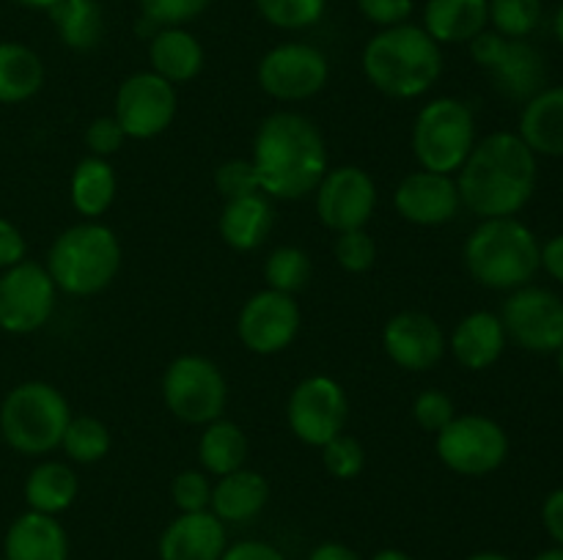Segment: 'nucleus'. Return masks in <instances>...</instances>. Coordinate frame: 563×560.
Returning a JSON list of instances; mask_svg holds the SVG:
<instances>
[{"instance_id": "32", "label": "nucleus", "mask_w": 563, "mask_h": 560, "mask_svg": "<svg viewBox=\"0 0 563 560\" xmlns=\"http://www.w3.org/2000/svg\"><path fill=\"white\" fill-rule=\"evenodd\" d=\"M198 459L207 475L223 478L229 472L242 470L247 461V437L236 423L218 417L203 426L198 439Z\"/></svg>"}, {"instance_id": "14", "label": "nucleus", "mask_w": 563, "mask_h": 560, "mask_svg": "<svg viewBox=\"0 0 563 560\" xmlns=\"http://www.w3.org/2000/svg\"><path fill=\"white\" fill-rule=\"evenodd\" d=\"M330 77L324 53L306 42H284L258 60V86L278 102H302L317 97Z\"/></svg>"}, {"instance_id": "55", "label": "nucleus", "mask_w": 563, "mask_h": 560, "mask_svg": "<svg viewBox=\"0 0 563 560\" xmlns=\"http://www.w3.org/2000/svg\"><path fill=\"white\" fill-rule=\"evenodd\" d=\"M555 362H559V373H561V379H563V344L559 346V351H555Z\"/></svg>"}, {"instance_id": "47", "label": "nucleus", "mask_w": 563, "mask_h": 560, "mask_svg": "<svg viewBox=\"0 0 563 560\" xmlns=\"http://www.w3.org/2000/svg\"><path fill=\"white\" fill-rule=\"evenodd\" d=\"M542 522H544V530H548V536L553 538L559 547H563V486L553 489V492L544 497Z\"/></svg>"}, {"instance_id": "37", "label": "nucleus", "mask_w": 563, "mask_h": 560, "mask_svg": "<svg viewBox=\"0 0 563 560\" xmlns=\"http://www.w3.org/2000/svg\"><path fill=\"white\" fill-rule=\"evenodd\" d=\"M322 464L339 481H352L363 472L366 467V450H363L361 439H355L352 434L341 432L339 437H333L330 443L322 445Z\"/></svg>"}, {"instance_id": "25", "label": "nucleus", "mask_w": 563, "mask_h": 560, "mask_svg": "<svg viewBox=\"0 0 563 560\" xmlns=\"http://www.w3.org/2000/svg\"><path fill=\"white\" fill-rule=\"evenodd\" d=\"M517 135L537 157H563V86L542 88L522 104Z\"/></svg>"}, {"instance_id": "45", "label": "nucleus", "mask_w": 563, "mask_h": 560, "mask_svg": "<svg viewBox=\"0 0 563 560\" xmlns=\"http://www.w3.org/2000/svg\"><path fill=\"white\" fill-rule=\"evenodd\" d=\"M25 256H27V242L25 236H22V231L16 228L11 220L0 217V272L14 267V264L25 261Z\"/></svg>"}, {"instance_id": "18", "label": "nucleus", "mask_w": 563, "mask_h": 560, "mask_svg": "<svg viewBox=\"0 0 563 560\" xmlns=\"http://www.w3.org/2000/svg\"><path fill=\"white\" fill-rule=\"evenodd\" d=\"M394 206L407 223L434 228V225H445L456 217L462 198L454 176L421 168L399 181L394 192Z\"/></svg>"}, {"instance_id": "7", "label": "nucleus", "mask_w": 563, "mask_h": 560, "mask_svg": "<svg viewBox=\"0 0 563 560\" xmlns=\"http://www.w3.org/2000/svg\"><path fill=\"white\" fill-rule=\"evenodd\" d=\"M476 146V115L462 99L438 97L412 124V154L423 170L454 176Z\"/></svg>"}, {"instance_id": "3", "label": "nucleus", "mask_w": 563, "mask_h": 560, "mask_svg": "<svg viewBox=\"0 0 563 560\" xmlns=\"http://www.w3.org/2000/svg\"><path fill=\"white\" fill-rule=\"evenodd\" d=\"M363 75L390 99L423 97L443 75L440 44L421 25L383 27L363 47Z\"/></svg>"}, {"instance_id": "26", "label": "nucleus", "mask_w": 563, "mask_h": 560, "mask_svg": "<svg viewBox=\"0 0 563 560\" xmlns=\"http://www.w3.org/2000/svg\"><path fill=\"white\" fill-rule=\"evenodd\" d=\"M489 25L487 0H427L423 31L438 44H471Z\"/></svg>"}, {"instance_id": "13", "label": "nucleus", "mask_w": 563, "mask_h": 560, "mask_svg": "<svg viewBox=\"0 0 563 560\" xmlns=\"http://www.w3.org/2000/svg\"><path fill=\"white\" fill-rule=\"evenodd\" d=\"M286 421L300 443L322 448L324 443L339 437L350 421V401H346L344 388L322 373L306 377L291 390Z\"/></svg>"}, {"instance_id": "17", "label": "nucleus", "mask_w": 563, "mask_h": 560, "mask_svg": "<svg viewBox=\"0 0 563 560\" xmlns=\"http://www.w3.org/2000/svg\"><path fill=\"white\" fill-rule=\"evenodd\" d=\"M313 195H317L319 220L335 234L366 228L377 209V184L357 165L328 170Z\"/></svg>"}, {"instance_id": "54", "label": "nucleus", "mask_w": 563, "mask_h": 560, "mask_svg": "<svg viewBox=\"0 0 563 560\" xmlns=\"http://www.w3.org/2000/svg\"><path fill=\"white\" fill-rule=\"evenodd\" d=\"M553 31H555V38H559L561 42V47H563V3H561V9L555 11V22H553Z\"/></svg>"}, {"instance_id": "52", "label": "nucleus", "mask_w": 563, "mask_h": 560, "mask_svg": "<svg viewBox=\"0 0 563 560\" xmlns=\"http://www.w3.org/2000/svg\"><path fill=\"white\" fill-rule=\"evenodd\" d=\"M531 560H563V547H559V544H555V547L542 549V552H539V555H533Z\"/></svg>"}, {"instance_id": "42", "label": "nucleus", "mask_w": 563, "mask_h": 560, "mask_svg": "<svg viewBox=\"0 0 563 560\" xmlns=\"http://www.w3.org/2000/svg\"><path fill=\"white\" fill-rule=\"evenodd\" d=\"M214 187H218V192L225 201L251 195V192H262L258 190V179L251 159H229V163L220 165L214 170Z\"/></svg>"}, {"instance_id": "29", "label": "nucleus", "mask_w": 563, "mask_h": 560, "mask_svg": "<svg viewBox=\"0 0 563 560\" xmlns=\"http://www.w3.org/2000/svg\"><path fill=\"white\" fill-rule=\"evenodd\" d=\"M115 190H119V181H115V170L108 159L102 157H82L80 163L71 170L69 181V195L71 206L77 214H82L86 220H99L115 201Z\"/></svg>"}, {"instance_id": "38", "label": "nucleus", "mask_w": 563, "mask_h": 560, "mask_svg": "<svg viewBox=\"0 0 563 560\" xmlns=\"http://www.w3.org/2000/svg\"><path fill=\"white\" fill-rule=\"evenodd\" d=\"M141 14L148 25L185 27L209 9L212 0H137Z\"/></svg>"}, {"instance_id": "22", "label": "nucleus", "mask_w": 563, "mask_h": 560, "mask_svg": "<svg viewBox=\"0 0 563 560\" xmlns=\"http://www.w3.org/2000/svg\"><path fill=\"white\" fill-rule=\"evenodd\" d=\"M506 329L498 313L473 311L462 318L449 338L454 360L467 371H487L506 349Z\"/></svg>"}, {"instance_id": "33", "label": "nucleus", "mask_w": 563, "mask_h": 560, "mask_svg": "<svg viewBox=\"0 0 563 560\" xmlns=\"http://www.w3.org/2000/svg\"><path fill=\"white\" fill-rule=\"evenodd\" d=\"M60 448L77 464H97L110 450V428L93 415H71Z\"/></svg>"}, {"instance_id": "50", "label": "nucleus", "mask_w": 563, "mask_h": 560, "mask_svg": "<svg viewBox=\"0 0 563 560\" xmlns=\"http://www.w3.org/2000/svg\"><path fill=\"white\" fill-rule=\"evenodd\" d=\"M372 560H412V555H407L405 549H379L377 555H372Z\"/></svg>"}, {"instance_id": "41", "label": "nucleus", "mask_w": 563, "mask_h": 560, "mask_svg": "<svg viewBox=\"0 0 563 560\" xmlns=\"http://www.w3.org/2000/svg\"><path fill=\"white\" fill-rule=\"evenodd\" d=\"M412 417H416V423L423 432L438 434L456 417V404L445 390H423V393H418V399L412 401Z\"/></svg>"}, {"instance_id": "24", "label": "nucleus", "mask_w": 563, "mask_h": 560, "mask_svg": "<svg viewBox=\"0 0 563 560\" xmlns=\"http://www.w3.org/2000/svg\"><path fill=\"white\" fill-rule=\"evenodd\" d=\"M269 503V483L256 470H234L212 483V503L209 511L225 525H245L256 519Z\"/></svg>"}, {"instance_id": "8", "label": "nucleus", "mask_w": 563, "mask_h": 560, "mask_svg": "<svg viewBox=\"0 0 563 560\" xmlns=\"http://www.w3.org/2000/svg\"><path fill=\"white\" fill-rule=\"evenodd\" d=\"M163 401L176 421L207 426L223 417L229 382L209 357L179 355L163 373Z\"/></svg>"}, {"instance_id": "5", "label": "nucleus", "mask_w": 563, "mask_h": 560, "mask_svg": "<svg viewBox=\"0 0 563 560\" xmlns=\"http://www.w3.org/2000/svg\"><path fill=\"white\" fill-rule=\"evenodd\" d=\"M44 267L58 291L69 296H93L119 275L121 242L113 228L86 220L55 236Z\"/></svg>"}, {"instance_id": "6", "label": "nucleus", "mask_w": 563, "mask_h": 560, "mask_svg": "<svg viewBox=\"0 0 563 560\" xmlns=\"http://www.w3.org/2000/svg\"><path fill=\"white\" fill-rule=\"evenodd\" d=\"M69 401L55 384L20 382L0 401V437L22 456H47L60 448L69 426Z\"/></svg>"}, {"instance_id": "4", "label": "nucleus", "mask_w": 563, "mask_h": 560, "mask_svg": "<svg viewBox=\"0 0 563 560\" xmlns=\"http://www.w3.org/2000/svg\"><path fill=\"white\" fill-rule=\"evenodd\" d=\"M465 267L484 289L515 291L542 269V245L517 217L482 220L465 242Z\"/></svg>"}, {"instance_id": "16", "label": "nucleus", "mask_w": 563, "mask_h": 560, "mask_svg": "<svg viewBox=\"0 0 563 560\" xmlns=\"http://www.w3.org/2000/svg\"><path fill=\"white\" fill-rule=\"evenodd\" d=\"M302 313L291 294L264 289L242 305L236 316V335L253 355H278L300 335Z\"/></svg>"}, {"instance_id": "15", "label": "nucleus", "mask_w": 563, "mask_h": 560, "mask_svg": "<svg viewBox=\"0 0 563 560\" xmlns=\"http://www.w3.org/2000/svg\"><path fill=\"white\" fill-rule=\"evenodd\" d=\"M176 108V86L154 71H135L115 91L113 119L132 141H152L174 124Z\"/></svg>"}, {"instance_id": "53", "label": "nucleus", "mask_w": 563, "mask_h": 560, "mask_svg": "<svg viewBox=\"0 0 563 560\" xmlns=\"http://www.w3.org/2000/svg\"><path fill=\"white\" fill-rule=\"evenodd\" d=\"M465 560H511L509 555H504V552H476V555H471V558H465Z\"/></svg>"}, {"instance_id": "2", "label": "nucleus", "mask_w": 563, "mask_h": 560, "mask_svg": "<svg viewBox=\"0 0 563 560\" xmlns=\"http://www.w3.org/2000/svg\"><path fill=\"white\" fill-rule=\"evenodd\" d=\"M251 163L258 190L280 201L313 195L330 170L322 132L295 110H278L258 124Z\"/></svg>"}, {"instance_id": "30", "label": "nucleus", "mask_w": 563, "mask_h": 560, "mask_svg": "<svg viewBox=\"0 0 563 560\" xmlns=\"http://www.w3.org/2000/svg\"><path fill=\"white\" fill-rule=\"evenodd\" d=\"M44 86V64L22 42H0V104H22Z\"/></svg>"}, {"instance_id": "36", "label": "nucleus", "mask_w": 563, "mask_h": 560, "mask_svg": "<svg viewBox=\"0 0 563 560\" xmlns=\"http://www.w3.org/2000/svg\"><path fill=\"white\" fill-rule=\"evenodd\" d=\"M256 9L280 31H302L322 20L328 0H256Z\"/></svg>"}, {"instance_id": "48", "label": "nucleus", "mask_w": 563, "mask_h": 560, "mask_svg": "<svg viewBox=\"0 0 563 560\" xmlns=\"http://www.w3.org/2000/svg\"><path fill=\"white\" fill-rule=\"evenodd\" d=\"M542 267L550 278L563 283V234H555L542 245Z\"/></svg>"}, {"instance_id": "44", "label": "nucleus", "mask_w": 563, "mask_h": 560, "mask_svg": "<svg viewBox=\"0 0 563 560\" xmlns=\"http://www.w3.org/2000/svg\"><path fill=\"white\" fill-rule=\"evenodd\" d=\"M357 9L374 25L394 27L401 22H410L416 0H357Z\"/></svg>"}, {"instance_id": "1", "label": "nucleus", "mask_w": 563, "mask_h": 560, "mask_svg": "<svg viewBox=\"0 0 563 560\" xmlns=\"http://www.w3.org/2000/svg\"><path fill=\"white\" fill-rule=\"evenodd\" d=\"M537 154L517 132H493L476 141L471 157L456 173L462 206L478 220L515 217L537 192Z\"/></svg>"}, {"instance_id": "31", "label": "nucleus", "mask_w": 563, "mask_h": 560, "mask_svg": "<svg viewBox=\"0 0 563 560\" xmlns=\"http://www.w3.org/2000/svg\"><path fill=\"white\" fill-rule=\"evenodd\" d=\"M47 14L60 42L77 53H91L104 38V11L99 0H60Z\"/></svg>"}, {"instance_id": "10", "label": "nucleus", "mask_w": 563, "mask_h": 560, "mask_svg": "<svg viewBox=\"0 0 563 560\" xmlns=\"http://www.w3.org/2000/svg\"><path fill=\"white\" fill-rule=\"evenodd\" d=\"M471 55L506 99L526 104L548 88V66L542 53L526 38H506L498 31H482L471 42Z\"/></svg>"}, {"instance_id": "12", "label": "nucleus", "mask_w": 563, "mask_h": 560, "mask_svg": "<svg viewBox=\"0 0 563 560\" xmlns=\"http://www.w3.org/2000/svg\"><path fill=\"white\" fill-rule=\"evenodd\" d=\"M506 338L533 355H555L563 344V300L542 285L509 291L500 311Z\"/></svg>"}, {"instance_id": "11", "label": "nucleus", "mask_w": 563, "mask_h": 560, "mask_svg": "<svg viewBox=\"0 0 563 560\" xmlns=\"http://www.w3.org/2000/svg\"><path fill=\"white\" fill-rule=\"evenodd\" d=\"M58 300L47 267L20 261L0 272V329L9 335H31L49 322Z\"/></svg>"}, {"instance_id": "34", "label": "nucleus", "mask_w": 563, "mask_h": 560, "mask_svg": "<svg viewBox=\"0 0 563 560\" xmlns=\"http://www.w3.org/2000/svg\"><path fill=\"white\" fill-rule=\"evenodd\" d=\"M311 258L302 247L295 245H284L275 247L269 253L267 264H264V280H267V289L280 291V294H291L295 296L297 291H302L311 280Z\"/></svg>"}, {"instance_id": "51", "label": "nucleus", "mask_w": 563, "mask_h": 560, "mask_svg": "<svg viewBox=\"0 0 563 560\" xmlns=\"http://www.w3.org/2000/svg\"><path fill=\"white\" fill-rule=\"evenodd\" d=\"M14 3L25 5V9H36V11H49L53 5H58L60 0H14Z\"/></svg>"}, {"instance_id": "9", "label": "nucleus", "mask_w": 563, "mask_h": 560, "mask_svg": "<svg viewBox=\"0 0 563 560\" xmlns=\"http://www.w3.org/2000/svg\"><path fill=\"white\" fill-rule=\"evenodd\" d=\"M434 450L451 472L482 478L498 470L509 456V434L498 421L478 412L456 415L443 432L434 434Z\"/></svg>"}, {"instance_id": "46", "label": "nucleus", "mask_w": 563, "mask_h": 560, "mask_svg": "<svg viewBox=\"0 0 563 560\" xmlns=\"http://www.w3.org/2000/svg\"><path fill=\"white\" fill-rule=\"evenodd\" d=\"M220 560H286V555L278 547L267 541H236L229 544Z\"/></svg>"}, {"instance_id": "28", "label": "nucleus", "mask_w": 563, "mask_h": 560, "mask_svg": "<svg viewBox=\"0 0 563 560\" xmlns=\"http://www.w3.org/2000/svg\"><path fill=\"white\" fill-rule=\"evenodd\" d=\"M80 492V481H77V472L69 464L58 459H44L27 472L25 494L27 511H38V514L58 516L66 508H71V503L77 500Z\"/></svg>"}, {"instance_id": "39", "label": "nucleus", "mask_w": 563, "mask_h": 560, "mask_svg": "<svg viewBox=\"0 0 563 560\" xmlns=\"http://www.w3.org/2000/svg\"><path fill=\"white\" fill-rule=\"evenodd\" d=\"M335 261H339V267L344 272L352 275H363L374 267V261H377V245L366 234V228L339 234V239H335Z\"/></svg>"}, {"instance_id": "35", "label": "nucleus", "mask_w": 563, "mask_h": 560, "mask_svg": "<svg viewBox=\"0 0 563 560\" xmlns=\"http://www.w3.org/2000/svg\"><path fill=\"white\" fill-rule=\"evenodd\" d=\"M489 25L506 38H528L542 22V0H487Z\"/></svg>"}, {"instance_id": "20", "label": "nucleus", "mask_w": 563, "mask_h": 560, "mask_svg": "<svg viewBox=\"0 0 563 560\" xmlns=\"http://www.w3.org/2000/svg\"><path fill=\"white\" fill-rule=\"evenodd\" d=\"M229 547L225 522L212 511H192L179 514L157 541L159 560H220Z\"/></svg>"}, {"instance_id": "23", "label": "nucleus", "mask_w": 563, "mask_h": 560, "mask_svg": "<svg viewBox=\"0 0 563 560\" xmlns=\"http://www.w3.org/2000/svg\"><path fill=\"white\" fill-rule=\"evenodd\" d=\"M275 225V212L269 195L251 192V195L231 198L220 212L218 228L225 245L236 253H251L264 245Z\"/></svg>"}, {"instance_id": "40", "label": "nucleus", "mask_w": 563, "mask_h": 560, "mask_svg": "<svg viewBox=\"0 0 563 560\" xmlns=\"http://www.w3.org/2000/svg\"><path fill=\"white\" fill-rule=\"evenodd\" d=\"M170 500L179 508V514L209 511V503H212V481L201 470H181L170 481Z\"/></svg>"}, {"instance_id": "19", "label": "nucleus", "mask_w": 563, "mask_h": 560, "mask_svg": "<svg viewBox=\"0 0 563 560\" xmlns=\"http://www.w3.org/2000/svg\"><path fill=\"white\" fill-rule=\"evenodd\" d=\"M445 335L429 313L401 311L383 329V349L405 371H429L445 355Z\"/></svg>"}, {"instance_id": "49", "label": "nucleus", "mask_w": 563, "mask_h": 560, "mask_svg": "<svg viewBox=\"0 0 563 560\" xmlns=\"http://www.w3.org/2000/svg\"><path fill=\"white\" fill-rule=\"evenodd\" d=\"M308 560H363V558L355 552V549L346 547V544L324 541V544H319V547L311 549Z\"/></svg>"}, {"instance_id": "27", "label": "nucleus", "mask_w": 563, "mask_h": 560, "mask_svg": "<svg viewBox=\"0 0 563 560\" xmlns=\"http://www.w3.org/2000/svg\"><path fill=\"white\" fill-rule=\"evenodd\" d=\"M148 60L154 75L170 86H181L201 75L203 47L187 27H157L148 42Z\"/></svg>"}, {"instance_id": "43", "label": "nucleus", "mask_w": 563, "mask_h": 560, "mask_svg": "<svg viewBox=\"0 0 563 560\" xmlns=\"http://www.w3.org/2000/svg\"><path fill=\"white\" fill-rule=\"evenodd\" d=\"M124 130H121V124L113 115H99V119H93L86 130V146L88 152H91V157H113V154L124 146Z\"/></svg>"}, {"instance_id": "21", "label": "nucleus", "mask_w": 563, "mask_h": 560, "mask_svg": "<svg viewBox=\"0 0 563 560\" xmlns=\"http://www.w3.org/2000/svg\"><path fill=\"white\" fill-rule=\"evenodd\" d=\"M3 560H69V536L58 516L25 511L9 525Z\"/></svg>"}]
</instances>
